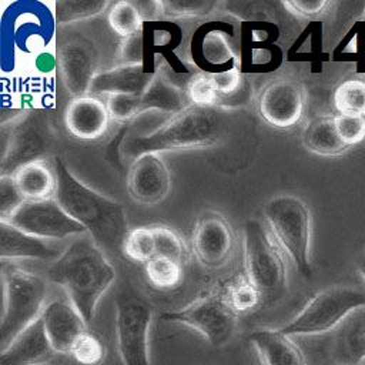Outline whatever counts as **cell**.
I'll use <instances>...</instances> for the list:
<instances>
[{
	"mask_svg": "<svg viewBox=\"0 0 365 365\" xmlns=\"http://www.w3.org/2000/svg\"><path fill=\"white\" fill-rule=\"evenodd\" d=\"M110 113L107 104L94 96L73 98L64 110L67 131L80 140H97L108 128Z\"/></svg>",
	"mask_w": 365,
	"mask_h": 365,
	"instance_id": "17",
	"label": "cell"
},
{
	"mask_svg": "<svg viewBox=\"0 0 365 365\" xmlns=\"http://www.w3.org/2000/svg\"><path fill=\"white\" fill-rule=\"evenodd\" d=\"M61 254L50 242L26 234L7 222H0V257L3 259L33 258L56 261Z\"/></svg>",
	"mask_w": 365,
	"mask_h": 365,
	"instance_id": "22",
	"label": "cell"
},
{
	"mask_svg": "<svg viewBox=\"0 0 365 365\" xmlns=\"http://www.w3.org/2000/svg\"><path fill=\"white\" fill-rule=\"evenodd\" d=\"M334 355L342 365L365 364V307L354 311L335 329Z\"/></svg>",
	"mask_w": 365,
	"mask_h": 365,
	"instance_id": "21",
	"label": "cell"
},
{
	"mask_svg": "<svg viewBox=\"0 0 365 365\" xmlns=\"http://www.w3.org/2000/svg\"><path fill=\"white\" fill-rule=\"evenodd\" d=\"M24 197L19 191L14 178L9 175L0 177V221H6L23 202Z\"/></svg>",
	"mask_w": 365,
	"mask_h": 365,
	"instance_id": "39",
	"label": "cell"
},
{
	"mask_svg": "<svg viewBox=\"0 0 365 365\" xmlns=\"http://www.w3.org/2000/svg\"><path fill=\"white\" fill-rule=\"evenodd\" d=\"M53 130L41 110H33L1 128V175L13 177L26 164L41 161L53 145Z\"/></svg>",
	"mask_w": 365,
	"mask_h": 365,
	"instance_id": "8",
	"label": "cell"
},
{
	"mask_svg": "<svg viewBox=\"0 0 365 365\" xmlns=\"http://www.w3.org/2000/svg\"><path fill=\"white\" fill-rule=\"evenodd\" d=\"M68 355L78 365H101L106 358V348L94 334L86 331L73 344Z\"/></svg>",
	"mask_w": 365,
	"mask_h": 365,
	"instance_id": "32",
	"label": "cell"
},
{
	"mask_svg": "<svg viewBox=\"0 0 365 365\" xmlns=\"http://www.w3.org/2000/svg\"><path fill=\"white\" fill-rule=\"evenodd\" d=\"M157 73L158 71H145L141 63H124L118 67L97 73L91 81L90 94H143L154 81Z\"/></svg>",
	"mask_w": 365,
	"mask_h": 365,
	"instance_id": "18",
	"label": "cell"
},
{
	"mask_svg": "<svg viewBox=\"0 0 365 365\" xmlns=\"http://www.w3.org/2000/svg\"><path fill=\"white\" fill-rule=\"evenodd\" d=\"M161 319L184 324L200 332L211 345L221 346L234 334L237 314L228 305L222 292H211L180 311L163 314Z\"/></svg>",
	"mask_w": 365,
	"mask_h": 365,
	"instance_id": "10",
	"label": "cell"
},
{
	"mask_svg": "<svg viewBox=\"0 0 365 365\" xmlns=\"http://www.w3.org/2000/svg\"><path fill=\"white\" fill-rule=\"evenodd\" d=\"M269 232L289 257L301 275L309 278L311 268V212L308 205L294 194L269 198L262 210Z\"/></svg>",
	"mask_w": 365,
	"mask_h": 365,
	"instance_id": "4",
	"label": "cell"
},
{
	"mask_svg": "<svg viewBox=\"0 0 365 365\" xmlns=\"http://www.w3.org/2000/svg\"><path fill=\"white\" fill-rule=\"evenodd\" d=\"M335 127L339 138L352 147L365 140V117L361 115H335Z\"/></svg>",
	"mask_w": 365,
	"mask_h": 365,
	"instance_id": "37",
	"label": "cell"
},
{
	"mask_svg": "<svg viewBox=\"0 0 365 365\" xmlns=\"http://www.w3.org/2000/svg\"><path fill=\"white\" fill-rule=\"evenodd\" d=\"M261 365H307L299 346L281 329H257L250 335Z\"/></svg>",
	"mask_w": 365,
	"mask_h": 365,
	"instance_id": "20",
	"label": "cell"
},
{
	"mask_svg": "<svg viewBox=\"0 0 365 365\" xmlns=\"http://www.w3.org/2000/svg\"><path fill=\"white\" fill-rule=\"evenodd\" d=\"M284 251L272 234L258 221L244 225V261L248 279L258 288L262 301L274 302L287 289Z\"/></svg>",
	"mask_w": 365,
	"mask_h": 365,
	"instance_id": "6",
	"label": "cell"
},
{
	"mask_svg": "<svg viewBox=\"0 0 365 365\" xmlns=\"http://www.w3.org/2000/svg\"><path fill=\"white\" fill-rule=\"evenodd\" d=\"M365 307V291L334 285L315 294L282 328L285 335H321L334 331L358 308Z\"/></svg>",
	"mask_w": 365,
	"mask_h": 365,
	"instance_id": "7",
	"label": "cell"
},
{
	"mask_svg": "<svg viewBox=\"0 0 365 365\" xmlns=\"http://www.w3.org/2000/svg\"><path fill=\"white\" fill-rule=\"evenodd\" d=\"M302 143L307 150L324 157L344 154L349 147L339 138L335 127V115H318L307 125Z\"/></svg>",
	"mask_w": 365,
	"mask_h": 365,
	"instance_id": "24",
	"label": "cell"
},
{
	"mask_svg": "<svg viewBox=\"0 0 365 365\" xmlns=\"http://www.w3.org/2000/svg\"><path fill=\"white\" fill-rule=\"evenodd\" d=\"M358 271H359L362 279L365 281V257L361 259V262H359V265H358Z\"/></svg>",
	"mask_w": 365,
	"mask_h": 365,
	"instance_id": "42",
	"label": "cell"
},
{
	"mask_svg": "<svg viewBox=\"0 0 365 365\" xmlns=\"http://www.w3.org/2000/svg\"><path fill=\"white\" fill-rule=\"evenodd\" d=\"M110 117L115 121H130L140 115L138 94H111L107 97Z\"/></svg>",
	"mask_w": 365,
	"mask_h": 365,
	"instance_id": "38",
	"label": "cell"
},
{
	"mask_svg": "<svg viewBox=\"0 0 365 365\" xmlns=\"http://www.w3.org/2000/svg\"><path fill=\"white\" fill-rule=\"evenodd\" d=\"M46 281L17 267L3 271V312L0 321L1 349L38 319L46 298Z\"/></svg>",
	"mask_w": 365,
	"mask_h": 365,
	"instance_id": "5",
	"label": "cell"
},
{
	"mask_svg": "<svg viewBox=\"0 0 365 365\" xmlns=\"http://www.w3.org/2000/svg\"><path fill=\"white\" fill-rule=\"evenodd\" d=\"M121 251L128 259L147 264L151 258L155 257L153 227H137L130 230L124 238Z\"/></svg>",
	"mask_w": 365,
	"mask_h": 365,
	"instance_id": "30",
	"label": "cell"
},
{
	"mask_svg": "<svg viewBox=\"0 0 365 365\" xmlns=\"http://www.w3.org/2000/svg\"><path fill=\"white\" fill-rule=\"evenodd\" d=\"M190 107L185 103L182 91L174 86L167 77L157 73L154 81L148 88L138 94V113L147 110H160L164 113H173L174 115Z\"/></svg>",
	"mask_w": 365,
	"mask_h": 365,
	"instance_id": "25",
	"label": "cell"
},
{
	"mask_svg": "<svg viewBox=\"0 0 365 365\" xmlns=\"http://www.w3.org/2000/svg\"><path fill=\"white\" fill-rule=\"evenodd\" d=\"M13 178L26 201L48 200L56 195V171L43 161H34L23 165L16 171Z\"/></svg>",
	"mask_w": 365,
	"mask_h": 365,
	"instance_id": "23",
	"label": "cell"
},
{
	"mask_svg": "<svg viewBox=\"0 0 365 365\" xmlns=\"http://www.w3.org/2000/svg\"><path fill=\"white\" fill-rule=\"evenodd\" d=\"M107 0H60L56 3V21L70 24L91 19L107 9Z\"/></svg>",
	"mask_w": 365,
	"mask_h": 365,
	"instance_id": "29",
	"label": "cell"
},
{
	"mask_svg": "<svg viewBox=\"0 0 365 365\" xmlns=\"http://www.w3.org/2000/svg\"><path fill=\"white\" fill-rule=\"evenodd\" d=\"M143 56V34L141 31L130 36L123 43V58L125 64L141 63Z\"/></svg>",
	"mask_w": 365,
	"mask_h": 365,
	"instance_id": "41",
	"label": "cell"
},
{
	"mask_svg": "<svg viewBox=\"0 0 365 365\" xmlns=\"http://www.w3.org/2000/svg\"><path fill=\"white\" fill-rule=\"evenodd\" d=\"M53 168L57 177L54 200L86 228L100 248L121 251L130 231L123 205L81 182L60 157L54 158Z\"/></svg>",
	"mask_w": 365,
	"mask_h": 365,
	"instance_id": "1",
	"label": "cell"
},
{
	"mask_svg": "<svg viewBox=\"0 0 365 365\" xmlns=\"http://www.w3.org/2000/svg\"><path fill=\"white\" fill-rule=\"evenodd\" d=\"M127 190L130 197L143 205H155L165 200L171 190L170 171L158 154L135 158L128 170Z\"/></svg>",
	"mask_w": 365,
	"mask_h": 365,
	"instance_id": "13",
	"label": "cell"
},
{
	"mask_svg": "<svg viewBox=\"0 0 365 365\" xmlns=\"http://www.w3.org/2000/svg\"><path fill=\"white\" fill-rule=\"evenodd\" d=\"M218 6L212 0H161V11L171 19H188L210 14Z\"/></svg>",
	"mask_w": 365,
	"mask_h": 365,
	"instance_id": "33",
	"label": "cell"
},
{
	"mask_svg": "<svg viewBox=\"0 0 365 365\" xmlns=\"http://www.w3.org/2000/svg\"><path fill=\"white\" fill-rule=\"evenodd\" d=\"M234 237L228 221L217 212L201 215L192 232V248L198 261L208 268L224 265L232 252Z\"/></svg>",
	"mask_w": 365,
	"mask_h": 365,
	"instance_id": "14",
	"label": "cell"
},
{
	"mask_svg": "<svg viewBox=\"0 0 365 365\" xmlns=\"http://www.w3.org/2000/svg\"><path fill=\"white\" fill-rule=\"evenodd\" d=\"M211 80L217 91V104H222L227 100H238L244 93V78L237 68L214 73Z\"/></svg>",
	"mask_w": 365,
	"mask_h": 365,
	"instance_id": "35",
	"label": "cell"
},
{
	"mask_svg": "<svg viewBox=\"0 0 365 365\" xmlns=\"http://www.w3.org/2000/svg\"><path fill=\"white\" fill-rule=\"evenodd\" d=\"M40 319L44 332L56 354H70L77 338L88 331V325L77 311V308L67 301H51L43 308Z\"/></svg>",
	"mask_w": 365,
	"mask_h": 365,
	"instance_id": "16",
	"label": "cell"
},
{
	"mask_svg": "<svg viewBox=\"0 0 365 365\" xmlns=\"http://www.w3.org/2000/svg\"><path fill=\"white\" fill-rule=\"evenodd\" d=\"M285 9L301 17H317L332 6L327 0H289L282 3Z\"/></svg>",
	"mask_w": 365,
	"mask_h": 365,
	"instance_id": "40",
	"label": "cell"
},
{
	"mask_svg": "<svg viewBox=\"0 0 365 365\" xmlns=\"http://www.w3.org/2000/svg\"><path fill=\"white\" fill-rule=\"evenodd\" d=\"M154 241H155V257H167L177 262L184 261L185 248L180 235L164 225H153Z\"/></svg>",
	"mask_w": 365,
	"mask_h": 365,
	"instance_id": "34",
	"label": "cell"
},
{
	"mask_svg": "<svg viewBox=\"0 0 365 365\" xmlns=\"http://www.w3.org/2000/svg\"><path fill=\"white\" fill-rule=\"evenodd\" d=\"M334 106L338 114L365 117V81L345 80L334 91Z\"/></svg>",
	"mask_w": 365,
	"mask_h": 365,
	"instance_id": "27",
	"label": "cell"
},
{
	"mask_svg": "<svg viewBox=\"0 0 365 365\" xmlns=\"http://www.w3.org/2000/svg\"><path fill=\"white\" fill-rule=\"evenodd\" d=\"M221 137L222 121L217 111L190 106L150 134L127 135L121 145V154L134 161L144 154L210 147L217 144Z\"/></svg>",
	"mask_w": 365,
	"mask_h": 365,
	"instance_id": "3",
	"label": "cell"
},
{
	"mask_svg": "<svg viewBox=\"0 0 365 365\" xmlns=\"http://www.w3.org/2000/svg\"><path fill=\"white\" fill-rule=\"evenodd\" d=\"M145 265V277L157 289H171L182 281V264L167 257H154Z\"/></svg>",
	"mask_w": 365,
	"mask_h": 365,
	"instance_id": "26",
	"label": "cell"
},
{
	"mask_svg": "<svg viewBox=\"0 0 365 365\" xmlns=\"http://www.w3.org/2000/svg\"><path fill=\"white\" fill-rule=\"evenodd\" d=\"M222 295L235 314L248 312L262 302V295L248 277L231 281L222 291Z\"/></svg>",
	"mask_w": 365,
	"mask_h": 365,
	"instance_id": "28",
	"label": "cell"
},
{
	"mask_svg": "<svg viewBox=\"0 0 365 365\" xmlns=\"http://www.w3.org/2000/svg\"><path fill=\"white\" fill-rule=\"evenodd\" d=\"M0 222H7L41 240H63L68 235L86 232V228L53 198L24 201L6 221Z\"/></svg>",
	"mask_w": 365,
	"mask_h": 365,
	"instance_id": "11",
	"label": "cell"
},
{
	"mask_svg": "<svg viewBox=\"0 0 365 365\" xmlns=\"http://www.w3.org/2000/svg\"><path fill=\"white\" fill-rule=\"evenodd\" d=\"M41 319H36L9 346L1 349L0 365H40L53 354Z\"/></svg>",
	"mask_w": 365,
	"mask_h": 365,
	"instance_id": "19",
	"label": "cell"
},
{
	"mask_svg": "<svg viewBox=\"0 0 365 365\" xmlns=\"http://www.w3.org/2000/svg\"><path fill=\"white\" fill-rule=\"evenodd\" d=\"M307 104V90L302 83L291 78L271 81L261 93L258 110L261 117L277 128L295 125Z\"/></svg>",
	"mask_w": 365,
	"mask_h": 365,
	"instance_id": "12",
	"label": "cell"
},
{
	"mask_svg": "<svg viewBox=\"0 0 365 365\" xmlns=\"http://www.w3.org/2000/svg\"><path fill=\"white\" fill-rule=\"evenodd\" d=\"M48 278L66 289L87 325L96 315L100 298L115 279V269L91 240L73 241L47 268Z\"/></svg>",
	"mask_w": 365,
	"mask_h": 365,
	"instance_id": "2",
	"label": "cell"
},
{
	"mask_svg": "<svg viewBox=\"0 0 365 365\" xmlns=\"http://www.w3.org/2000/svg\"><path fill=\"white\" fill-rule=\"evenodd\" d=\"M187 96L192 106L212 108L217 104V91L212 84L211 74H195L187 86Z\"/></svg>",
	"mask_w": 365,
	"mask_h": 365,
	"instance_id": "36",
	"label": "cell"
},
{
	"mask_svg": "<svg viewBox=\"0 0 365 365\" xmlns=\"http://www.w3.org/2000/svg\"><path fill=\"white\" fill-rule=\"evenodd\" d=\"M57 64L61 81L73 98L90 93L96 76V53L88 41L73 38L63 43L57 50Z\"/></svg>",
	"mask_w": 365,
	"mask_h": 365,
	"instance_id": "15",
	"label": "cell"
},
{
	"mask_svg": "<svg viewBox=\"0 0 365 365\" xmlns=\"http://www.w3.org/2000/svg\"><path fill=\"white\" fill-rule=\"evenodd\" d=\"M151 308L141 298L121 294L115 299L117 349L123 365H150Z\"/></svg>",
	"mask_w": 365,
	"mask_h": 365,
	"instance_id": "9",
	"label": "cell"
},
{
	"mask_svg": "<svg viewBox=\"0 0 365 365\" xmlns=\"http://www.w3.org/2000/svg\"><path fill=\"white\" fill-rule=\"evenodd\" d=\"M143 21L144 19L133 1H117L108 13L110 27L124 38L141 31Z\"/></svg>",
	"mask_w": 365,
	"mask_h": 365,
	"instance_id": "31",
	"label": "cell"
}]
</instances>
